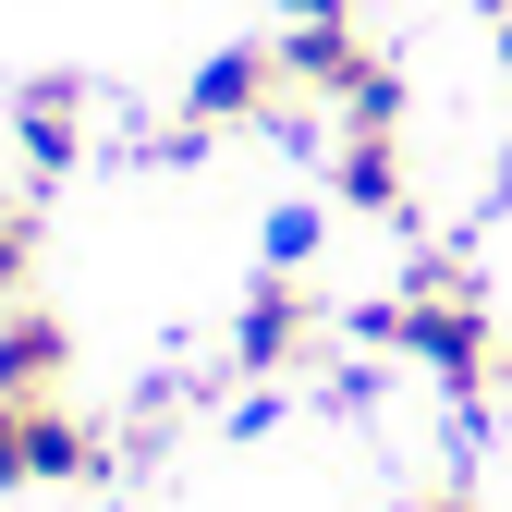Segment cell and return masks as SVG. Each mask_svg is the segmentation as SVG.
<instances>
[{"instance_id": "6da1fadb", "label": "cell", "mask_w": 512, "mask_h": 512, "mask_svg": "<svg viewBox=\"0 0 512 512\" xmlns=\"http://www.w3.org/2000/svg\"><path fill=\"white\" fill-rule=\"evenodd\" d=\"M281 49H293V74H305V98H330L342 122H378V135H391V122H403V74H391V61H378V49L354 37V13H342V25H293Z\"/></svg>"}, {"instance_id": "7a4b0ae2", "label": "cell", "mask_w": 512, "mask_h": 512, "mask_svg": "<svg viewBox=\"0 0 512 512\" xmlns=\"http://www.w3.org/2000/svg\"><path fill=\"white\" fill-rule=\"evenodd\" d=\"M293 98H305L293 49H281V37H244V49H220L208 74H196V98H183V122H196V135H220V122H281Z\"/></svg>"}, {"instance_id": "3957f363", "label": "cell", "mask_w": 512, "mask_h": 512, "mask_svg": "<svg viewBox=\"0 0 512 512\" xmlns=\"http://www.w3.org/2000/svg\"><path fill=\"white\" fill-rule=\"evenodd\" d=\"M74 378V330L49 305H0V403H61Z\"/></svg>"}, {"instance_id": "277c9868", "label": "cell", "mask_w": 512, "mask_h": 512, "mask_svg": "<svg viewBox=\"0 0 512 512\" xmlns=\"http://www.w3.org/2000/svg\"><path fill=\"white\" fill-rule=\"evenodd\" d=\"M317 330H330V317H317L305 281H256V305H244V366H256V378H293V366L317 354Z\"/></svg>"}, {"instance_id": "5b68a950", "label": "cell", "mask_w": 512, "mask_h": 512, "mask_svg": "<svg viewBox=\"0 0 512 512\" xmlns=\"http://www.w3.org/2000/svg\"><path fill=\"white\" fill-rule=\"evenodd\" d=\"M342 208H366V220H403V147L378 135V122H354V135H342Z\"/></svg>"}, {"instance_id": "8992f818", "label": "cell", "mask_w": 512, "mask_h": 512, "mask_svg": "<svg viewBox=\"0 0 512 512\" xmlns=\"http://www.w3.org/2000/svg\"><path fill=\"white\" fill-rule=\"evenodd\" d=\"M74 147H86V98L74 86H25V159L37 171H74Z\"/></svg>"}, {"instance_id": "52a82bcc", "label": "cell", "mask_w": 512, "mask_h": 512, "mask_svg": "<svg viewBox=\"0 0 512 512\" xmlns=\"http://www.w3.org/2000/svg\"><path fill=\"white\" fill-rule=\"evenodd\" d=\"M25 269H37V208L0 196V281H25Z\"/></svg>"}, {"instance_id": "ba28073f", "label": "cell", "mask_w": 512, "mask_h": 512, "mask_svg": "<svg viewBox=\"0 0 512 512\" xmlns=\"http://www.w3.org/2000/svg\"><path fill=\"white\" fill-rule=\"evenodd\" d=\"M269 256H281V269H305V256H317V208H281V220H269Z\"/></svg>"}, {"instance_id": "9c48e42d", "label": "cell", "mask_w": 512, "mask_h": 512, "mask_svg": "<svg viewBox=\"0 0 512 512\" xmlns=\"http://www.w3.org/2000/svg\"><path fill=\"white\" fill-rule=\"evenodd\" d=\"M415 512H476V500H464V488H439V500H415Z\"/></svg>"}, {"instance_id": "30bf717a", "label": "cell", "mask_w": 512, "mask_h": 512, "mask_svg": "<svg viewBox=\"0 0 512 512\" xmlns=\"http://www.w3.org/2000/svg\"><path fill=\"white\" fill-rule=\"evenodd\" d=\"M500 74H512V25H500Z\"/></svg>"}]
</instances>
